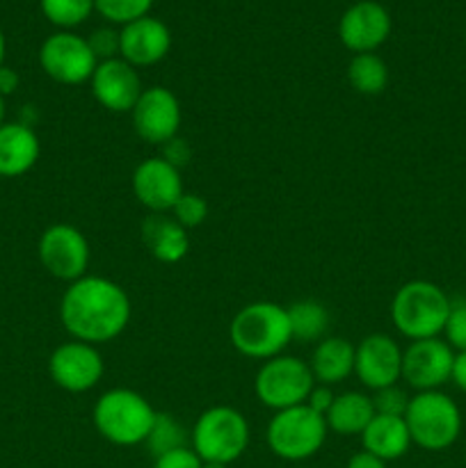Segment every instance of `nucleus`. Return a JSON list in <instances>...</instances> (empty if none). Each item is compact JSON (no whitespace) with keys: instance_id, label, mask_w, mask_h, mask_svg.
Wrapping results in <instances>:
<instances>
[{"instance_id":"obj_21","label":"nucleus","mask_w":466,"mask_h":468,"mask_svg":"<svg viewBox=\"0 0 466 468\" xmlns=\"http://www.w3.org/2000/svg\"><path fill=\"white\" fill-rule=\"evenodd\" d=\"M361 439H364V451L379 457L382 462L397 460L411 446L409 430H407L405 419H400V416L375 414L368 428L361 432Z\"/></svg>"},{"instance_id":"obj_40","label":"nucleus","mask_w":466,"mask_h":468,"mask_svg":"<svg viewBox=\"0 0 466 468\" xmlns=\"http://www.w3.org/2000/svg\"><path fill=\"white\" fill-rule=\"evenodd\" d=\"M3 62H5V35L3 30H0V67H3Z\"/></svg>"},{"instance_id":"obj_29","label":"nucleus","mask_w":466,"mask_h":468,"mask_svg":"<svg viewBox=\"0 0 466 468\" xmlns=\"http://www.w3.org/2000/svg\"><path fill=\"white\" fill-rule=\"evenodd\" d=\"M172 218L176 219L183 229L201 227V224L206 222V218H208V204H206L204 197L183 192L181 199H178L176 206L172 208Z\"/></svg>"},{"instance_id":"obj_30","label":"nucleus","mask_w":466,"mask_h":468,"mask_svg":"<svg viewBox=\"0 0 466 468\" xmlns=\"http://www.w3.org/2000/svg\"><path fill=\"white\" fill-rule=\"evenodd\" d=\"M409 400L411 398H407V393L402 391V388H397L396 384H393V387H387V388H379L373 398L375 414L400 416V419H405Z\"/></svg>"},{"instance_id":"obj_14","label":"nucleus","mask_w":466,"mask_h":468,"mask_svg":"<svg viewBox=\"0 0 466 468\" xmlns=\"http://www.w3.org/2000/svg\"><path fill=\"white\" fill-rule=\"evenodd\" d=\"M132 192L137 201L151 213H172L176 201L181 199L183 181L181 169L169 165L164 158H146L137 165L132 174Z\"/></svg>"},{"instance_id":"obj_9","label":"nucleus","mask_w":466,"mask_h":468,"mask_svg":"<svg viewBox=\"0 0 466 468\" xmlns=\"http://www.w3.org/2000/svg\"><path fill=\"white\" fill-rule=\"evenodd\" d=\"M39 261L59 282H78L90 268L87 238L71 224H53L39 238Z\"/></svg>"},{"instance_id":"obj_39","label":"nucleus","mask_w":466,"mask_h":468,"mask_svg":"<svg viewBox=\"0 0 466 468\" xmlns=\"http://www.w3.org/2000/svg\"><path fill=\"white\" fill-rule=\"evenodd\" d=\"M5 112H7V108H5V96L0 94V126L5 123Z\"/></svg>"},{"instance_id":"obj_20","label":"nucleus","mask_w":466,"mask_h":468,"mask_svg":"<svg viewBox=\"0 0 466 468\" xmlns=\"http://www.w3.org/2000/svg\"><path fill=\"white\" fill-rule=\"evenodd\" d=\"M142 240L160 263H178L185 259L190 250L187 229H183L176 219L167 218L164 213H151L142 222Z\"/></svg>"},{"instance_id":"obj_17","label":"nucleus","mask_w":466,"mask_h":468,"mask_svg":"<svg viewBox=\"0 0 466 468\" xmlns=\"http://www.w3.org/2000/svg\"><path fill=\"white\" fill-rule=\"evenodd\" d=\"M355 373L368 388H387L402 378V350L387 334H373L355 347Z\"/></svg>"},{"instance_id":"obj_31","label":"nucleus","mask_w":466,"mask_h":468,"mask_svg":"<svg viewBox=\"0 0 466 468\" xmlns=\"http://www.w3.org/2000/svg\"><path fill=\"white\" fill-rule=\"evenodd\" d=\"M443 334L448 338V346L466 352V300L450 302V314H448Z\"/></svg>"},{"instance_id":"obj_26","label":"nucleus","mask_w":466,"mask_h":468,"mask_svg":"<svg viewBox=\"0 0 466 468\" xmlns=\"http://www.w3.org/2000/svg\"><path fill=\"white\" fill-rule=\"evenodd\" d=\"M146 446H149L151 455L160 457L164 452H172L176 448L187 446V434L183 425L174 419L172 414H155L154 428H151L149 437H146Z\"/></svg>"},{"instance_id":"obj_1","label":"nucleus","mask_w":466,"mask_h":468,"mask_svg":"<svg viewBox=\"0 0 466 468\" xmlns=\"http://www.w3.org/2000/svg\"><path fill=\"white\" fill-rule=\"evenodd\" d=\"M59 320L76 341L108 343L131 323V300L119 283L85 274L62 295Z\"/></svg>"},{"instance_id":"obj_33","label":"nucleus","mask_w":466,"mask_h":468,"mask_svg":"<svg viewBox=\"0 0 466 468\" xmlns=\"http://www.w3.org/2000/svg\"><path fill=\"white\" fill-rule=\"evenodd\" d=\"M201 457L196 455L192 448H176L172 452H164V455L155 457L154 468H201Z\"/></svg>"},{"instance_id":"obj_32","label":"nucleus","mask_w":466,"mask_h":468,"mask_svg":"<svg viewBox=\"0 0 466 468\" xmlns=\"http://www.w3.org/2000/svg\"><path fill=\"white\" fill-rule=\"evenodd\" d=\"M91 53L99 62H105V59H114L122 50V39H119V32L112 30V27H99L90 35L87 39Z\"/></svg>"},{"instance_id":"obj_19","label":"nucleus","mask_w":466,"mask_h":468,"mask_svg":"<svg viewBox=\"0 0 466 468\" xmlns=\"http://www.w3.org/2000/svg\"><path fill=\"white\" fill-rule=\"evenodd\" d=\"M39 154V137L30 126L7 122L0 126V176H23L35 167Z\"/></svg>"},{"instance_id":"obj_18","label":"nucleus","mask_w":466,"mask_h":468,"mask_svg":"<svg viewBox=\"0 0 466 468\" xmlns=\"http://www.w3.org/2000/svg\"><path fill=\"white\" fill-rule=\"evenodd\" d=\"M119 39H122L119 55L132 67L158 64L172 48L169 27L154 16H142L123 26L122 32H119Z\"/></svg>"},{"instance_id":"obj_25","label":"nucleus","mask_w":466,"mask_h":468,"mask_svg":"<svg viewBox=\"0 0 466 468\" xmlns=\"http://www.w3.org/2000/svg\"><path fill=\"white\" fill-rule=\"evenodd\" d=\"M291 334L297 341H318L324 336L329 324V314L320 302L302 300L288 306Z\"/></svg>"},{"instance_id":"obj_7","label":"nucleus","mask_w":466,"mask_h":468,"mask_svg":"<svg viewBox=\"0 0 466 468\" xmlns=\"http://www.w3.org/2000/svg\"><path fill=\"white\" fill-rule=\"evenodd\" d=\"M327 439V420L309 405H297L274 414L268 425V446L277 457L302 462L313 457Z\"/></svg>"},{"instance_id":"obj_35","label":"nucleus","mask_w":466,"mask_h":468,"mask_svg":"<svg viewBox=\"0 0 466 468\" xmlns=\"http://www.w3.org/2000/svg\"><path fill=\"white\" fill-rule=\"evenodd\" d=\"M332 402H334V396H332V391H329V388H324V387L315 388L313 387V391H311L306 405H309L313 411H318V414L324 416L329 411V407H332Z\"/></svg>"},{"instance_id":"obj_6","label":"nucleus","mask_w":466,"mask_h":468,"mask_svg":"<svg viewBox=\"0 0 466 468\" xmlns=\"http://www.w3.org/2000/svg\"><path fill=\"white\" fill-rule=\"evenodd\" d=\"M249 443V425L233 407H210L196 419L192 430V451L201 462L231 464Z\"/></svg>"},{"instance_id":"obj_12","label":"nucleus","mask_w":466,"mask_h":468,"mask_svg":"<svg viewBox=\"0 0 466 468\" xmlns=\"http://www.w3.org/2000/svg\"><path fill=\"white\" fill-rule=\"evenodd\" d=\"M455 355L439 338L414 341L402 352V379L418 391H437L452 378Z\"/></svg>"},{"instance_id":"obj_15","label":"nucleus","mask_w":466,"mask_h":468,"mask_svg":"<svg viewBox=\"0 0 466 468\" xmlns=\"http://www.w3.org/2000/svg\"><path fill=\"white\" fill-rule=\"evenodd\" d=\"M391 35V16L387 7L375 0H361L355 3L338 23V37L350 50L359 53H373Z\"/></svg>"},{"instance_id":"obj_41","label":"nucleus","mask_w":466,"mask_h":468,"mask_svg":"<svg viewBox=\"0 0 466 468\" xmlns=\"http://www.w3.org/2000/svg\"><path fill=\"white\" fill-rule=\"evenodd\" d=\"M201 468H227V464H217V462H204Z\"/></svg>"},{"instance_id":"obj_22","label":"nucleus","mask_w":466,"mask_h":468,"mask_svg":"<svg viewBox=\"0 0 466 468\" xmlns=\"http://www.w3.org/2000/svg\"><path fill=\"white\" fill-rule=\"evenodd\" d=\"M355 370V346L345 338H324L311 356V373L318 382H343Z\"/></svg>"},{"instance_id":"obj_36","label":"nucleus","mask_w":466,"mask_h":468,"mask_svg":"<svg viewBox=\"0 0 466 468\" xmlns=\"http://www.w3.org/2000/svg\"><path fill=\"white\" fill-rule=\"evenodd\" d=\"M347 468H387V462H382L379 457L370 455V452L361 451V452H356V455L350 457Z\"/></svg>"},{"instance_id":"obj_24","label":"nucleus","mask_w":466,"mask_h":468,"mask_svg":"<svg viewBox=\"0 0 466 468\" xmlns=\"http://www.w3.org/2000/svg\"><path fill=\"white\" fill-rule=\"evenodd\" d=\"M347 80L352 90L365 96H377L387 90L388 69L384 59L375 53H359L347 67Z\"/></svg>"},{"instance_id":"obj_3","label":"nucleus","mask_w":466,"mask_h":468,"mask_svg":"<svg viewBox=\"0 0 466 468\" xmlns=\"http://www.w3.org/2000/svg\"><path fill=\"white\" fill-rule=\"evenodd\" d=\"M450 297L432 282H409L391 302V320L411 341L437 338L450 314Z\"/></svg>"},{"instance_id":"obj_8","label":"nucleus","mask_w":466,"mask_h":468,"mask_svg":"<svg viewBox=\"0 0 466 468\" xmlns=\"http://www.w3.org/2000/svg\"><path fill=\"white\" fill-rule=\"evenodd\" d=\"M313 387L311 366L297 356H272L256 375V396L265 407L277 411L306 405Z\"/></svg>"},{"instance_id":"obj_13","label":"nucleus","mask_w":466,"mask_h":468,"mask_svg":"<svg viewBox=\"0 0 466 468\" xmlns=\"http://www.w3.org/2000/svg\"><path fill=\"white\" fill-rule=\"evenodd\" d=\"M132 114V128L151 144H164L178 135L181 126V103L167 87H149L142 91Z\"/></svg>"},{"instance_id":"obj_28","label":"nucleus","mask_w":466,"mask_h":468,"mask_svg":"<svg viewBox=\"0 0 466 468\" xmlns=\"http://www.w3.org/2000/svg\"><path fill=\"white\" fill-rule=\"evenodd\" d=\"M154 0H94V9L110 23H128L137 21L142 16H149V9Z\"/></svg>"},{"instance_id":"obj_10","label":"nucleus","mask_w":466,"mask_h":468,"mask_svg":"<svg viewBox=\"0 0 466 468\" xmlns=\"http://www.w3.org/2000/svg\"><path fill=\"white\" fill-rule=\"evenodd\" d=\"M39 64L46 76L62 85H82L91 80L99 59L91 53L87 39L73 32H58L41 44Z\"/></svg>"},{"instance_id":"obj_5","label":"nucleus","mask_w":466,"mask_h":468,"mask_svg":"<svg viewBox=\"0 0 466 468\" xmlns=\"http://www.w3.org/2000/svg\"><path fill=\"white\" fill-rule=\"evenodd\" d=\"M411 443L425 451H446L461 432L460 407L441 391H420L405 414Z\"/></svg>"},{"instance_id":"obj_34","label":"nucleus","mask_w":466,"mask_h":468,"mask_svg":"<svg viewBox=\"0 0 466 468\" xmlns=\"http://www.w3.org/2000/svg\"><path fill=\"white\" fill-rule=\"evenodd\" d=\"M160 158H164L169 165H174L176 169H181L190 163L192 149H190V144H187V140H183V137L176 135V137H172L169 142H164L163 155H160Z\"/></svg>"},{"instance_id":"obj_16","label":"nucleus","mask_w":466,"mask_h":468,"mask_svg":"<svg viewBox=\"0 0 466 468\" xmlns=\"http://www.w3.org/2000/svg\"><path fill=\"white\" fill-rule=\"evenodd\" d=\"M91 91L96 101L110 112H131L142 96L140 73L126 59L114 58L96 64L91 76Z\"/></svg>"},{"instance_id":"obj_23","label":"nucleus","mask_w":466,"mask_h":468,"mask_svg":"<svg viewBox=\"0 0 466 468\" xmlns=\"http://www.w3.org/2000/svg\"><path fill=\"white\" fill-rule=\"evenodd\" d=\"M375 416L373 398L364 393L347 391L343 396H334L332 407L324 414L327 428L338 434H361Z\"/></svg>"},{"instance_id":"obj_4","label":"nucleus","mask_w":466,"mask_h":468,"mask_svg":"<svg viewBox=\"0 0 466 468\" xmlns=\"http://www.w3.org/2000/svg\"><path fill=\"white\" fill-rule=\"evenodd\" d=\"M158 411L144 396L131 388H112L94 405V425L105 441L114 446L144 443Z\"/></svg>"},{"instance_id":"obj_11","label":"nucleus","mask_w":466,"mask_h":468,"mask_svg":"<svg viewBox=\"0 0 466 468\" xmlns=\"http://www.w3.org/2000/svg\"><path fill=\"white\" fill-rule=\"evenodd\" d=\"M48 373L59 388L69 393H85L101 382L105 373L103 356L94 346L82 341L62 343L48 359Z\"/></svg>"},{"instance_id":"obj_37","label":"nucleus","mask_w":466,"mask_h":468,"mask_svg":"<svg viewBox=\"0 0 466 468\" xmlns=\"http://www.w3.org/2000/svg\"><path fill=\"white\" fill-rule=\"evenodd\" d=\"M16 87H18L16 71L3 64V67H0V94L3 96L14 94V91H16Z\"/></svg>"},{"instance_id":"obj_27","label":"nucleus","mask_w":466,"mask_h":468,"mask_svg":"<svg viewBox=\"0 0 466 468\" xmlns=\"http://www.w3.org/2000/svg\"><path fill=\"white\" fill-rule=\"evenodd\" d=\"M41 12L53 26L76 27L94 12V0H41Z\"/></svg>"},{"instance_id":"obj_2","label":"nucleus","mask_w":466,"mask_h":468,"mask_svg":"<svg viewBox=\"0 0 466 468\" xmlns=\"http://www.w3.org/2000/svg\"><path fill=\"white\" fill-rule=\"evenodd\" d=\"M233 347L249 359H272L292 341L288 311L274 302H254L240 309L228 329Z\"/></svg>"},{"instance_id":"obj_38","label":"nucleus","mask_w":466,"mask_h":468,"mask_svg":"<svg viewBox=\"0 0 466 468\" xmlns=\"http://www.w3.org/2000/svg\"><path fill=\"white\" fill-rule=\"evenodd\" d=\"M452 382L457 384L460 391L466 393V352L455 355V364H452Z\"/></svg>"}]
</instances>
